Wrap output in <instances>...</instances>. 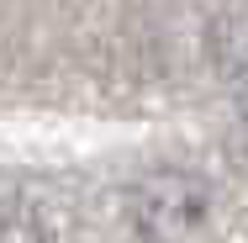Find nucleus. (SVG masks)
Segmentation results:
<instances>
[{
  "label": "nucleus",
  "instance_id": "obj_2",
  "mask_svg": "<svg viewBox=\"0 0 248 243\" xmlns=\"http://www.w3.org/2000/svg\"><path fill=\"white\" fill-rule=\"evenodd\" d=\"M0 243H43V227H37V222H27V217H5Z\"/></svg>",
  "mask_w": 248,
  "mask_h": 243
},
{
  "label": "nucleus",
  "instance_id": "obj_1",
  "mask_svg": "<svg viewBox=\"0 0 248 243\" xmlns=\"http://www.w3.org/2000/svg\"><path fill=\"white\" fill-rule=\"evenodd\" d=\"M201 217H206V185L185 169H164L132 195V222L148 243H180L185 233H196Z\"/></svg>",
  "mask_w": 248,
  "mask_h": 243
}]
</instances>
